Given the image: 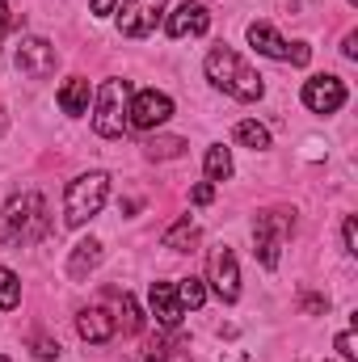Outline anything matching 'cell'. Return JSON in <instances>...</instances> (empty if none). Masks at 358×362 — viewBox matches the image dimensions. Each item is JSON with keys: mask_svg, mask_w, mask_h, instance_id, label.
<instances>
[{"mask_svg": "<svg viewBox=\"0 0 358 362\" xmlns=\"http://www.w3.org/2000/svg\"><path fill=\"white\" fill-rule=\"evenodd\" d=\"M207 81L215 85V89H224L228 97H236V101H258L266 85H262V76L232 51V47H211L207 51Z\"/></svg>", "mask_w": 358, "mask_h": 362, "instance_id": "obj_1", "label": "cell"}, {"mask_svg": "<svg viewBox=\"0 0 358 362\" xmlns=\"http://www.w3.org/2000/svg\"><path fill=\"white\" fill-rule=\"evenodd\" d=\"M47 228H51V219H47V202H42V194L30 189V194L8 198V206H4V245L25 249V245L42 240Z\"/></svg>", "mask_w": 358, "mask_h": 362, "instance_id": "obj_2", "label": "cell"}, {"mask_svg": "<svg viewBox=\"0 0 358 362\" xmlns=\"http://www.w3.org/2000/svg\"><path fill=\"white\" fill-rule=\"evenodd\" d=\"M105 198H110V177L105 173H81L76 181H68V194H64V219H68V228L89 223L93 215L105 206Z\"/></svg>", "mask_w": 358, "mask_h": 362, "instance_id": "obj_3", "label": "cell"}, {"mask_svg": "<svg viewBox=\"0 0 358 362\" xmlns=\"http://www.w3.org/2000/svg\"><path fill=\"white\" fill-rule=\"evenodd\" d=\"M291 232H295V215L291 211H262L258 215V223H253V253H258V262L266 270L278 266L282 245H287Z\"/></svg>", "mask_w": 358, "mask_h": 362, "instance_id": "obj_4", "label": "cell"}, {"mask_svg": "<svg viewBox=\"0 0 358 362\" xmlns=\"http://www.w3.org/2000/svg\"><path fill=\"white\" fill-rule=\"evenodd\" d=\"M127 105H131V97H127V81H105V85L97 89L93 131H97L101 139H118V135L127 131Z\"/></svg>", "mask_w": 358, "mask_h": 362, "instance_id": "obj_5", "label": "cell"}, {"mask_svg": "<svg viewBox=\"0 0 358 362\" xmlns=\"http://www.w3.org/2000/svg\"><path fill=\"white\" fill-rule=\"evenodd\" d=\"M249 42L258 47V55H270V59H278V64L304 68V64L312 59V47H308V42H282V38L274 34V25H266V21H253V25H249Z\"/></svg>", "mask_w": 358, "mask_h": 362, "instance_id": "obj_6", "label": "cell"}, {"mask_svg": "<svg viewBox=\"0 0 358 362\" xmlns=\"http://www.w3.org/2000/svg\"><path fill=\"white\" fill-rule=\"evenodd\" d=\"M169 118H173V101L156 89L135 93V101L127 105V127H135V131H156V127H165Z\"/></svg>", "mask_w": 358, "mask_h": 362, "instance_id": "obj_7", "label": "cell"}, {"mask_svg": "<svg viewBox=\"0 0 358 362\" xmlns=\"http://www.w3.org/2000/svg\"><path fill=\"white\" fill-rule=\"evenodd\" d=\"M207 274H211V286L224 303H236L241 299V270H236V253L228 245H215L211 257H207Z\"/></svg>", "mask_w": 358, "mask_h": 362, "instance_id": "obj_8", "label": "cell"}, {"mask_svg": "<svg viewBox=\"0 0 358 362\" xmlns=\"http://www.w3.org/2000/svg\"><path fill=\"white\" fill-rule=\"evenodd\" d=\"M165 4H169V0H127L122 13H118V30H122L127 38L152 34V30L161 25V17H165Z\"/></svg>", "mask_w": 358, "mask_h": 362, "instance_id": "obj_9", "label": "cell"}, {"mask_svg": "<svg viewBox=\"0 0 358 362\" xmlns=\"http://www.w3.org/2000/svg\"><path fill=\"white\" fill-rule=\"evenodd\" d=\"M59 64V51L47 42V38H21L17 42V68L30 76V81H47Z\"/></svg>", "mask_w": 358, "mask_h": 362, "instance_id": "obj_10", "label": "cell"}, {"mask_svg": "<svg viewBox=\"0 0 358 362\" xmlns=\"http://www.w3.org/2000/svg\"><path fill=\"white\" fill-rule=\"evenodd\" d=\"M304 105L312 114H337L346 105V85L337 76H312L304 85Z\"/></svg>", "mask_w": 358, "mask_h": 362, "instance_id": "obj_11", "label": "cell"}, {"mask_svg": "<svg viewBox=\"0 0 358 362\" xmlns=\"http://www.w3.org/2000/svg\"><path fill=\"white\" fill-rule=\"evenodd\" d=\"M207 25H211V13H207V4H198V0H185V4H178V8L169 13V21H165L169 38H185V34H207Z\"/></svg>", "mask_w": 358, "mask_h": 362, "instance_id": "obj_12", "label": "cell"}, {"mask_svg": "<svg viewBox=\"0 0 358 362\" xmlns=\"http://www.w3.org/2000/svg\"><path fill=\"white\" fill-rule=\"evenodd\" d=\"M76 333H81L89 346H105V341L114 337V316H110L105 308H85V312L76 316Z\"/></svg>", "mask_w": 358, "mask_h": 362, "instance_id": "obj_13", "label": "cell"}, {"mask_svg": "<svg viewBox=\"0 0 358 362\" xmlns=\"http://www.w3.org/2000/svg\"><path fill=\"white\" fill-rule=\"evenodd\" d=\"M148 299H152V312H156L161 329H178V325H181V303H178V291H173V282H152Z\"/></svg>", "mask_w": 358, "mask_h": 362, "instance_id": "obj_14", "label": "cell"}, {"mask_svg": "<svg viewBox=\"0 0 358 362\" xmlns=\"http://www.w3.org/2000/svg\"><path fill=\"white\" fill-rule=\"evenodd\" d=\"M97 262H101V245L97 240H81L76 249H72V257H68V278H85L89 270H97Z\"/></svg>", "mask_w": 358, "mask_h": 362, "instance_id": "obj_15", "label": "cell"}, {"mask_svg": "<svg viewBox=\"0 0 358 362\" xmlns=\"http://www.w3.org/2000/svg\"><path fill=\"white\" fill-rule=\"evenodd\" d=\"M59 110L64 114H89V81L85 76H72L59 89Z\"/></svg>", "mask_w": 358, "mask_h": 362, "instance_id": "obj_16", "label": "cell"}, {"mask_svg": "<svg viewBox=\"0 0 358 362\" xmlns=\"http://www.w3.org/2000/svg\"><path fill=\"white\" fill-rule=\"evenodd\" d=\"M194 240H198V223H194L190 215H181L178 223L161 236V245H165V249H173V253H190V249H194Z\"/></svg>", "mask_w": 358, "mask_h": 362, "instance_id": "obj_17", "label": "cell"}, {"mask_svg": "<svg viewBox=\"0 0 358 362\" xmlns=\"http://www.w3.org/2000/svg\"><path fill=\"white\" fill-rule=\"evenodd\" d=\"M228 177H232V152L224 144L207 148V181L215 185V181H228Z\"/></svg>", "mask_w": 358, "mask_h": 362, "instance_id": "obj_18", "label": "cell"}, {"mask_svg": "<svg viewBox=\"0 0 358 362\" xmlns=\"http://www.w3.org/2000/svg\"><path fill=\"white\" fill-rule=\"evenodd\" d=\"M236 144H245V148H253V152H266L270 148V131L262 127V122L245 118V122H236Z\"/></svg>", "mask_w": 358, "mask_h": 362, "instance_id": "obj_19", "label": "cell"}, {"mask_svg": "<svg viewBox=\"0 0 358 362\" xmlns=\"http://www.w3.org/2000/svg\"><path fill=\"white\" fill-rule=\"evenodd\" d=\"M173 291H178L181 312H185V308H190V312H198V308L207 303V286H202V278H181Z\"/></svg>", "mask_w": 358, "mask_h": 362, "instance_id": "obj_20", "label": "cell"}, {"mask_svg": "<svg viewBox=\"0 0 358 362\" xmlns=\"http://www.w3.org/2000/svg\"><path fill=\"white\" fill-rule=\"evenodd\" d=\"M17 303H21V282H17L13 270L0 266V312H13Z\"/></svg>", "mask_w": 358, "mask_h": 362, "instance_id": "obj_21", "label": "cell"}, {"mask_svg": "<svg viewBox=\"0 0 358 362\" xmlns=\"http://www.w3.org/2000/svg\"><path fill=\"white\" fill-rule=\"evenodd\" d=\"M181 152H185L181 139H152V144H148V156H152V160H178Z\"/></svg>", "mask_w": 358, "mask_h": 362, "instance_id": "obj_22", "label": "cell"}, {"mask_svg": "<svg viewBox=\"0 0 358 362\" xmlns=\"http://www.w3.org/2000/svg\"><path fill=\"white\" fill-rule=\"evenodd\" d=\"M139 329H144L139 303H135V295H122V333H139Z\"/></svg>", "mask_w": 358, "mask_h": 362, "instance_id": "obj_23", "label": "cell"}, {"mask_svg": "<svg viewBox=\"0 0 358 362\" xmlns=\"http://www.w3.org/2000/svg\"><path fill=\"white\" fill-rule=\"evenodd\" d=\"M34 358H42V362L59 358V341H51V337H34Z\"/></svg>", "mask_w": 358, "mask_h": 362, "instance_id": "obj_24", "label": "cell"}, {"mask_svg": "<svg viewBox=\"0 0 358 362\" xmlns=\"http://www.w3.org/2000/svg\"><path fill=\"white\" fill-rule=\"evenodd\" d=\"M342 240H346V253H358V228H354V215H346V228H342Z\"/></svg>", "mask_w": 358, "mask_h": 362, "instance_id": "obj_25", "label": "cell"}, {"mask_svg": "<svg viewBox=\"0 0 358 362\" xmlns=\"http://www.w3.org/2000/svg\"><path fill=\"white\" fill-rule=\"evenodd\" d=\"M354 346H358V341H354V329H346V333L337 337V350H342V358H358Z\"/></svg>", "mask_w": 358, "mask_h": 362, "instance_id": "obj_26", "label": "cell"}, {"mask_svg": "<svg viewBox=\"0 0 358 362\" xmlns=\"http://www.w3.org/2000/svg\"><path fill=\"white\" fill-rule=\"evenodd\" d=\"M190 198H194L198 206H207V202L215 198V185H211V181H202V185H194V189H190Z\"/></svg>", "mask_w": 358, "mask_h": 362, "instance_id": "obj_27", "label": "cell"}, {"mask_svg": "<svg viewBox=\"0 0 358 362\" xmlns=\"http://www.w3.org/2000/svg\"><path fill=\"white\" fill-rule=\"evenodd\" d=\"M342 55H346V59H358V34H346V42H342Z\"/></svg>", "mask_w": 358, "mask_h": 362, "instance_id": "obj_28", "label": "cell"}, {"mask_svg": "<svg viewBox=\"0 0 358 362\" xmlns=\"http://www.w3.org/2000/svg\"><path fill=\"white\" fill-rule=\"evenodd\" d=\"M118 0H93V17H110Z\"/></svg>", "mask_w": 358, "mask_h": 362, "instance_id": "obj_29", "label": "cell"}, {"mask_svg": "<svg viewBox=\"0 0 358 362\" xmlns=\"http://www.w3.org/2000/svg\"><path fill=\"white\" fill-rule=\"evenodd\" d=\"M304 308H308V312H325V308H329V303H325V299H316V295H312V299H304Z\"/></svg>", "mask_w": 358, "mask_h": 362, "instance_id": "obj_30", "label": "cell"}, {"mask_svg": "<svg viewBox=\"0 0 358 362\" xmlns=\"http://www.w3.org/2000/svg\"><path fill=\"white\" fill-rule=\"evenodd\" d=\"M8 25H13V17H8V8H4V0H0V34H4Z\"/></svg>", "mask_w": 358, "mask_h": 362, "instance_id": "obj_31", "label": "cell"}, {"mask_svg": "<svg viewBox=\"0 0 358 362\" xmlns=\"http://www.w3.org/2000/svg\"><path fill=\"white\" fill-rule=\"evenodd\" d=\"M224 362H249V358H245V354H228Z\"/></svg>", "mask_w": 358, "mask_h": 362, "instance_id": "obj_32", "label": "cell"}, {"mask_svg": "<svg viewBox=\"0 0 358 362\" xmlns=\"http://www.w3.org/2000/svg\"><path fill=\"white\" fill-rule=\"evenodd\" d=\"M0 131H4V114H0Z\"/></svg>", "mask_w": 358, "mask_h": 362, "instance_id": "obj_33", "label": "cell"}, {"mask_svg": "<svg viewBox=\"0 0 358 362\" xmlns=\"http://www.w3.org/2000/svg\"><path fill=\"white\" fill-rule=\"evenodd\" d=\"M0 362H8V358H4V354H0Z\"/></svg>", "mask_w": 358, "mask_h": 362, "instance_id": "obj_34", "label": "cell"}, {"mask_svg": "<svg viewBox=\"0 0 358 362\" xmlns=\"http://www.w3.org/2000/svg\"><path fill=\"white\" fill-rule=\"evenodd\" d=\"M148 362H152V358H148Z\"/></svg>", "mask_w": 358, "mask_h": 362, "instance_id": "obj_35", "label": "cell"}]
</instances>
